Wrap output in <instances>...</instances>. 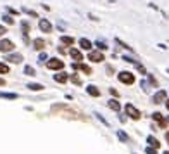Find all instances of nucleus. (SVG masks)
Masks as SVG:
<instances>
[{"instance_id": "6e6552de", "label": "nucleus", "mask_w": 169, "mask_h": 154, "mask_svg": "<svg viewBox=\"0 0 169 154\" xmlns=\"http://www.w3.org/2000/svg\"><path fill=\"white\" fill-rule=\"evenodd\" d=\"M38 26H40V30L43 31V33H50V31H52V24L48 23V19H40Z\"/></svg>"}, {"instance_id": "c85d7f7f", "label": "nucleus", "mask_w": 169, "mask_h": 154, "mask_svg": "<svg viewBox=\"0 0 169 154\" xmlns=\"http://www.w3.org/2000/svg\"><path fill=\"white\" fill-rule=\"evenodd\" d=\"M4 21L7 23V24H14V19L10 18V16H4Z\"/></svg>"}, {"instance_id": "9d476101", "label": "nucleus", "mask_w": 169, "mask_h": 154, "mask_svg": "<svg viewBox=\"0 0 169 154\" xmlns=\"http://www.w3.org/2000/svg\"><path fill=\"white\" fill-rule=\"evenodd\" d=\"M54 80H55L57 83H66V81L69 80V75H67V73H64V71H59L57 75H54Z\"/></svg>"}, {"instance_id": "f03ea898", "label": "nucleus", "mask_w": 169, "mask_h": 154, "mask_svg": "<svg viewBox=\"0 0 169 154\" xmlns=\"http://www.w3.org/2000/svg\"><path fill=\"white\" fill-rule=\"evenodd\" d=\"M117 80L124 85H133L135 83V75L130 73V71H121V73L117 75Z\"/></svg>"}, {"instance_id": "393cba45", "label": "nucleus", "mask_w": 169, "mask_h": 154, "mask_svg": "<svg viewBox=\"0 0 169 154\" xmlns=\"http://www.w3.org/2000/svg\"><path fill=\"white\" fill-rule=\"evenodd\" d=\"M116 44H117V45H121V47H123V48H126V50H130V52H133V48H131V47H130V45H128V44H124V42H121V40H119V38H116Z\"/></svg>"}, {"instance_id": "c9c22d12", "label": "nucleus", "mask_w": 169, "mask_h": 154, "mask_svg": "<svg viewBox=\"0 0 169 154\" xmlns=\"http://www.w3.org/2000/svg\"><path fill=\"white\" fill-rule=\"evenodd\" d=\"M107 73H111V75H112V73H114V68H111V66H107Z\"/></svg>"}, {"instance_id": "1a4fd4ad", "label": "nucleus", "mask_w": 169, "mask_h": 154, "mask_svg": "<svg viewBox=\"0 0 169 154\" xmlns=\"http://www.w3.org/2000/svg\"><path fill=\"white\" fill-rule=\"evenodd\" d=\"M73 68H74V69L83 71V73H85L87 76H88V75H91V68H90V66H87V64H83V62H74Z\"/></svg>"}, {"instance_id": "a878e982", "label": "nucleus", "mask_w": 169, "mask_h": 154, "mask_svg": "<svg viewBox=\"0 0 169 154\" xmlns=\"http://www.w3.org/2000/svg\"><path fill=\"white\" fill-rule=\"evenodd\" d=\"M5 73H9V66L4 64V62H0V75H5Z\"/></svg>"}, {"instance_id": "bb28decb", "label": "nucleus", "mask_w": 169, "mask_h": 154, "mask_svg": "<svg viewBox=\"0 0 169 154\" xmlns=\"http://www.w3.org/2000/svg\"><path fill=\"white\" fill-rule=\"evenodd\" d=\"M24 73H26L28 76H35V69H33L31 66H26V68H24Z\"/></svg>"}, {"instance_id": "2eb2a0df", "label": "nucleus", "mask_w": 169, "mask_h": 154, "mask_svg": "<svg viewBox=\"0 0 169 154\" xmlns=\"http://www.w3.org/2000/svg\"><path fill=\"white\" fill-rule=\"evenodd\" d=\"M61 44L67 45V47H73L74 38H73V36H67V35H62V36H61Z\"/></svg>"}, {"instance_id": "f704fd0d", "label": "nucleus", "mask_w": 169, "mask_h": 154, "mask_svg": "<svg viewBox=\"0 0 169 154\" xmlns=\"http://www.w3.org/2000/svg\"><path fill=\"white\" fill-rule=\"evenodd\" d=\"M4 33H7V30H5V28H4V26H0V36L4 35Z\"/></svg>"}, {"instance_id": "f8f14e48", "label": "nucleus", "mask_w": 169, "mask_h": 154, "mask_svg": "<svg viewBox=\"0 0 169 154\" xmlns=\"http://www.w3.org/2000/svg\"><path fill=\"white\" fill-rule=\"evenodd\" d=\"M87 92H88V95H91V97H100V90L95 87V85H88Z\"/></svg>"}, {"instance_id": "6ab92c4d", "label": "nucleus", "mask_w": 169, "mask_h": 154, "mask_svg": "<svg viewBox=\"0 0 169 154\" xmlns=\"http://www.w3.org/2000/svg\"><path fill=\"white\" fill-rule=\"evenodd\" d=\"M21 30H22V35H24V40L28 42V31H30V23H28V21H22V23H21Z\"/></svg>"}, {"instance_id": "5701e85b", "label": "nucleus", "mask_w": 169, "mask_h": 154, "mask_svg": "<svg viewBox=\"0 0 169 154\" xmlns=\"http://www.w3.org/2000/svg\"><path fill=\"white\" fill-rule=\"evenodd\" d=\"M117 137H119V140L124 142V144H126L128 140H130V139H128V135H126V133L123 132V130H117Z\"/></svg>"}, {"instance_id": "473e14b6", "label": "nucleus", "mask_w": 169, "mask_h": 154, "mask_svg": "<svg viewBox=\"0 0 169 154\" xmlns=\"http://www.w3.org/2000/svg\"><path fill=\"white\" fill-rule=\"evenodd\" d=\"M145 152H147V154H157V151L152 149V147H147V149H145Z\"/></svg>"}, {"instance_id": "423d86ee", "label": "nucleus", "mask_w": 169, "mask_h": 154, "mask_svg": "<svg viewBox=\"0 0 169 154\" xmlns=\"http://www.w3.org/2000/svg\"><path fill=\"white\" fill-rule=\"evenodd\" d=\"M10 50H14V44L10 42V40L4 38V40H0V52H10Z\"/></svg>"}, {"instance_id": "39448f33", "label": "nucleus", "mask_w": 169, "mask_h": 154, "mask_svg": "<svg viewBox=\"0 0 169 154\" xmlns=\"http://www.w3.org/2000/svg\"><path fill=\"white\" fill-rule=\"evenodd\" d=\"M88 61L102 62V61H105V59H104V54L102 52H99V50H90V54H88Z\"/></svg>"}, {"instance_id": "7c9ffc66", "label": "nucleus", "mask_w": 169, "mask_h": 154, "mask_svg": "<svg viewBox=\"0 0 169 154\" xmlns=\"http://www.w3.org/2000/svg\"><path fill=\"white\" fill-rule=\"evenodd\" d=\"M47 59H48V57H47V54L42 52V54H40V59H38V61H40V62H43V61H47Z\"/></svg>"}, {"instance_id": "4c0bfd02", "label": "nucleus", "mask_w": 169, "mask_h": 154, "mask_svg": "<svg viewBox=\"0 0 169 154\" xmlns=\"http://www.w3.org/2000/svg\"><path fill=\"white\" fill-rule=\"evenodd\" d=\"M166 140H167V144H169V132H166Z\"/></svg>"}, {"instance_id": "b1692460", "label": "nucleus", "mask_w": 169, "mask_h": 154, "mask_svg": "<svg viewBox=\"0 0 169 154\" xmlns=\"http://www.w3.org/2000/svg\"><path fill=\"white\" fill-rule=\"evenodd\" d=\"M69 78H71V81H73V83H74V85H83V81H81V78H79V76H78V75H71V76H69Z\"/></svg>"}, {"instance_id": "9b49d317", "label": "nucleus", "mask_w": 169, "mask_h": 154, "mask_svg": "<svg viewBox=\"0 0 169 154\" xmlns=\"http://www.w3.org/2000/svg\"><path fill=\"white\" fill-rule=\"evenodd\" d=\"M69 56H71V57H73V59H74V61H76V62L83 61V54L79 52L78 48H74V47H71V48H69Z\"/></svg>"}, {"instance_id": "e433bc0d", "label": "nucleus", "mask_w": 169, "mask_h": 154, "mask_svg": "<svg viewBox=\"0 0 169 154\" xmlns=\"http://www.w3.org/2000/svg\"><path fill=\"white\" fill-rule=\"evenodd\" d=\"M4 85H5V80H4V78H0V87H4Z\"/></svg>"}, {"instance_id": "4468645a", "label": "nucleus", "mask_w": 169, "mask_h": 154, "mask_svg": "<svg viewBox=\"0 0 169 154\" xmlns=\"http://www.w3.org/2000/svg\"><path fill=\"white\" fill-rule=\"evenodd\" d=\"M107 106L111 107L112 111H116V113H117V111H121V104L117 102V99H111V101L107 102Z\"/></svg>"}, {"instance_id": "0eeeda50", "label": "nucleus", "mask_w": 169, "mask_h": 154, "mask_svg": "<svg viewBox=\"0 0 169 154\" xmlns=\"http://www.w3.org/2000/svg\"><path fill=\"white\" fill-rule=\"evenodd\" d=\"M166 97H167V92L166 90H159L155 95L152 97V102L154 104H162V102H166Z\"/></svg>"}, {"instance_id": "a211bd4d", "label": "nucleus", "mask_w": 169, "mask_h": 154, "mask_svg": "<svg viewBox=\"0 0 169 154\" xmlns=\"http://www.w3.org/2000/svg\"><path fill=\"white\" fill-rule=\"evenodd\" d=\"M147 142H148V144H150V147H152V149H159V147H160V144H159V140H157V139H155V137H148V139H147Z\"/></svg>"}, {"instance_id": "20e7f679", "label": "nucleus", "mask_w": 169, "mask_h": 154, "mask_svg": "<svg viewBox=\"0 0 169 154\" xmlns=\"http://www.w3.org/2000/svg\"><path fill=\"white\" fill-rule=\"evenodd\" d=\"M47 68L48 69H54V71H61L64 68V61H61V59H57V57H52L47 61Z\"/></svg>"}, {"instance_id": "ddd939ff", "label": "nucleus", "mask_w": 169, "mask_h": 154, "mask_svg": "<svg viewBox=\"0 0 169 154\" xmlns=\"http://www.w3.org/2000/svg\"><path fill=\"white\" fill-rule=\"evenodd\" d=\"M7 61L14 62V64H19V62L22 61V56L21 54H9V56H7Z\"/></svg>"}, {"instance_id": "72a5a7b5", "label": "nucleus", "mask_w": 169, "mask_h": 154, "mask_svg": "<svg viewBox=\"0 0 169 154\" xmlns=\"http://www.w3.org/2000/svg\"><path fill=\"white\" fill-rule=\"evenodd\" d=\"M22 10H24V12H28L30 16H35V18H36V12H35V10H30V9H22Z\"/></svg>"}, {"instance_id": "2f4dec72", "label": "nucleus", "mask_w": 169, "mask_h": 154, "mask_svg": "<svg viewBox=\"0 0 169 154\" xmlns=\"http://www.w3.org/2000/svg\"><path fill=\"white\" fill-rule=\"evenodd\" d=\"M147 75H148V73H147ZM148 80H150V83H152V85H155V87H157V80L154 78L152 75H148Z\"/></svg>"}, {"instance_id": "f257e3e1", "label": "nucleus", "mask_w": 169, "mask_h": 154, "mask_svg": "<svg viewBox=\"0 0 169 154\" xmlns=\"http://www.w3.org/2000/svg\"><path fill=\"white\" fill-rule=\"evenodd\" d=\"M50 111H52L54 114L57 113V114L64 116V118H69V119H79V121H87V116L83 114L81 111L71 107L69 104H54Z\"/></svg>"}, {"instance_id": "412c9836", "label": "nucleus", "mask_w": 169, "mask_h": 154, "mask_svg": "<svg viewBox=\"0 0 169 154\" xmlns=\"http://www.w3.org/2000/svg\"><path fill=\"white\" fill-rule=\"evenodd\" d=\"M18 94H9V92H0V99H10V101H14V99H18Z\"/></svg>"}, {"instance_id": "dca6fc26", "label": "nucleus", "mask_w": 169, "mask_h": 154, "mask_svg": "<svg viewBox=\"0 0 169 154\" xmlns=\"http://www.w3.org/2000/svg\"><path fill=\"white\" fill-rule=\"evenodd\" d=\"M152 118L155 119V121H159L160 123V127L164 128V127H167V121H166V119H162V114H160V113H154V114H152Z\"/></svg>"}, {"instance_id": "58836bf2", "label": "nucleus", "mask_w": 169, "mask_h": 154, "mask_svg": "<svg viewBox=\"0 0 169 154\" xmlns=\"http://www.w3.org/2000/svg\"><path fill=\"white\" fill-rule=\"evenodd\" d=\"M166 107H167V109H169V99H167V101H166Z\"/></svg>"}, {"instance_id": "c756f323", "label": "nucleus", "mask_w": 169, "mask_h": 154, "mask_svg": "<svg viewBox=\"0 0 169 154\" xmlns=\"http://www.w3.org/2000/svg\"><path fill=\"white\" fill-rule=\"evenodd\" d=\"M109 94H111V95H114V97H119V92H117L116 88H109Z\"/></svg>"}, {"instance_id": "cd10ccee", "label": "nucleus", "mask_w": 169, "mask_h": 154, "mask_svg": "<svg viewBox=\"0 0 169 154\" xmlns=\"http://www.w3.org/2000/svg\"><path fill=\"white\" fill-rule=\"evenodd\" d=\"M95 45H97V47L100 48V50H107V48H109L107 45L104 44V42H99V40H97V42H95Z\"/></svg>"}, {"instance_id": "f3484780", "label": "nucleus", "mask_w": 169, "mask_h": 154, "mask_svg": "<svg viewBox=\"0 0 169 154\" xmlns=\"http://www.w3.org/2000/svg\"><path fill=\"white\" fill-rule=\"evenodd\" d=\"M33 47H35L36 50H43V47H45V40H43V38H36V40H33Z\"/></svg>"}, {"instance_id": "ea45409f", "label": "nucleus", "mask_w": 169, "mask_h": 154, "mask_svg": "<svg viewBox=\"0 0 169 154\" xmlns=\"http://www.w3.org/2000/svg\"><path fill=\"white\" fill-rule=\"evenodd\" d=\"M164 154H169V152H167V151H166V152H164Z\"/></svg>"}, {"instance_id": "aec40b11", "label": "nucleus", "mask_w": 169, "mask_h": 154, "mask_svg": "<svg viewBox=\"0 0 169 154\" xmlns=\"http://www.w3.org/2000/svg\"><path fill=\"white\" fill-rule=\"evenodd\" d=\"M79 45H81L83 50H91V42H90V40H87V38L79 40Z\"/></svg>"}, {"instance_id": "7ed1b4c3", "label": "nucleus", "mask_w": 169, "mask_h": 154, "mask_svg": "<svg viewBox=\"0 0 169 154\" xmlns=\"http://www.w3.org/2000/svg\"><path fill=\"white\" fill-rule=\"evenodd\" d=\"M124 111H126V114L130 116L131 119H140V118H142V113H140V109H136L133 104H126V106H124Z\"/></svg>"}, {"instance_id": "4be33fe9", "label": "nucleus", "mask_w": 169, "mask_h": 154, "mask_svg": "<svg viewBox=\"0 0 169 154\" xmlns=\"http://www.w3.org/2000/svg\"><path fill=\"white\" fill-rule=\"evenodd\" d=\"M28 88H30V90H33V92H40V90H43V85H40V83H30V85H28Z\"/></svg>"}]
</instances>
